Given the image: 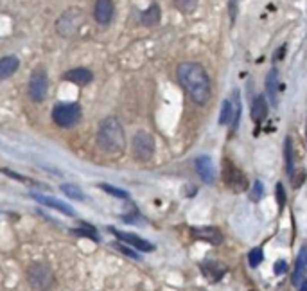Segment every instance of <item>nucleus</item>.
<instances>
[{"instance_id":"obj_35","label":"nucleus","mask_w":307,"mask_h":291,"mask_svg":"<svg viewBox=\"0 0 307 291\" xmlns=\"http://www.w3.org/2000/svg\"><path fill=\"white\" fill-rule=\"evenodd\" d=\"M234 11H236V0H232V14H234Z\"/></svg>"},{"instance_id":"obj_27","label":"nucleus","mask_w":307,"mask_h":291,"mask_svg":"<svg viewBox=\"0 0 307 291\" xmlns=\"http://www.w3.org/2000/svg\"><path fill=\"white\" fill-rule=\"evenodd\" d=\"M239 117H241V103H239V94H234V124H232V131L237 130V126H239Z\"/></svg>"},{"instance_id":"obj_12","label":"nucleus","mask_w":307,"mask_h":291,"mask_svg":"<svg viewBox=\"0 0 307 291\" xmlns=\"http://www.w3.org/2000/svg\"><path fill=\"white\" fill-rule=\"evenodd\" d=\"M115 13V7H113V2L111 0H97L94 5V16L97 20V23L101 25H108L113 18Z\"/></svg>"},{"instance_id":"obj_33","label":"nucleus","mask_w":307,"mask_h":291,"mask_svg":"<svg viewBox=\"0 0 307 291\" xmlns=\"http://www.w3.org/2000/svg\"><path fill=\"white\" fill-rule=\"evenodd\" d=\"M0 171H2L5 176H9V178H14V180H18V182H25V178H23L22 175H16V173H13V171L7 169V167H2Z\"/></svg>"},{"instance_id":"obj_17","label":"nucleus","mask_w":307,"mask_h":291,"mask_svg":"<svg viewBox=\"0 0 307 291\" xmlns=\"http://www.w3.org/2000/svg\"><path fill=\"white\" fill-rule=\"evenodd\" d=\"M201 272H203V275L209 281H212V283H218L219 279L225 275V268H223L219 263H214V261H205V263H201Z\"/></svg>"},{"instance_id":"obj_26","label":"nucleus","mask_w":307,"mask_h":291,"mask_svg":"<svg viewBox=\"0 0 307 291\" xmlns=\"http://www.w3.org/2000/svg\"><path fill=\"white\" fill-rule=\"evenodd\" d=\"M99 187H101L102 191H106L108 194H111V196L120 198V200H129V194L126 193V191H122V189L111 187L110 184H99Z\"/></svg>"},{"instance_id":"obj_19","label":"nucleus","mask_w":307,"mask_h":291,"mask_svg":"<svg viewBox=\"0 0 307 291\" xmlns=\"http://www.w3.org/2000/svg\"><path fill=\"white\" fill-rule=\"evenodd\" d=\"M268 115V104H266V99L264 95H257L254 99V103H252V119L255 122H263Z\"/></svg>"},{"instance_id":"obj_13","label":"nucleus","mask_w":307,"mask_h":291,"mask_svg":"<svg viewBox=\"0 0 307 291\" xmlns=\"http://www.w3.org/2000/svg\"><path fill=\"white\" fill-rule=\"evenodd\" d=\"M63 77L77 86H86L94 81V74H92V70H90V68H85V67L72 68V70L65 72V76Z\"/></svg>"},{"instance_id":"obj_32","label":"nucleus","mask_w":307,"mask_h":291,"mask_svg":"<svg viewBox=\"0 0 307 291\" xmlns=\"http://www.w3.org/2000/svg\"><path fill=\"white\" fill-rule=\"evenodd\" d=\"M273 272H275V275H284L288 272V263L286 261H277L275 266H273Z\"/></svg>"},{"instance_id":"obj_24","label":"nucleus","mask_w":307,"mask_h":291,"mask_svg":"<svg viewBox=\"0 0 307 291\" xmlns=\"http://www.w3.org/2000/svg\"><path fill=\"white\" fill-rule=\"evenodd\" d=\"M74 234H76V236H83V238H90V239H94V241H97V239H99L95 227H92V225H86V223H83V227H81V229L74 230Z\"/></svg>"},{"instance_id":"obj_25","label":"nucleus","mask_w":307,"mask_h":291,"mask_svg":"<svg viewBox=\"0 0 307 291\" xmlns=\"http://www.w3.org/2000/svg\"><path fill=\"white\" fill-rule=\"evenodd\" d=\"M263 257H264L263 248H252V250H250V254H248L250 266H252V268H257V266L263 263Z\"/></svg>"},{"instance_id":"obj_21","label":"nucleus","mask_w":307,"mask_h":291,"mask_svg":"<svg viewBox=\"0 0 307 291\" xmlns=\"http://www.w3.org/2000/svg\"><path fill=\"white\" fill-rule=\"evenodd\" d=\"M284 155H286V167H288V175L293 176V171H295V151H293V144H291L290 137L286 139Z\"/></svg>"},{"instance_id":"obj_30","label":"nucleus","mask_w":307,"mask_h":291,"mask_svg":"<svg viewBox=\"0 0 307 291\" xmlns=\"http://www.w3.org/2000/svg\"><path fill=\"white\" fill-rule=\"evenodd\" d=\"M275 194H277V205H279V209H284L286 207V191H284V185L279 182L277 184V189H275Z\"/></svg>"},{"instance_id":"obj_8","label":"nucleus","mask_w":307,"mask_h":291,"mask_svg":"<svg viewBox=\"0 0 307 291\" xmlns=\"http://www.w3.org/2000/svg\"><path fill=\"white\" fill-rule=\"evenodd\" d=\"M133 155L137 160L147 162L155 155V139L147 131H137L133 137Z\"/></svg>"},{"instance_id":"obj_15","label":"nucleus","mask_w":307,"mask_h":291,"mask_svg":"<svg viewBox=\"0 0 307 291\" xmlns=\"http://www.w3.org/2000/svg\"><path fill=\"white\" fill-rule=\"evenodd\" d=\"M279 85H281L279 83V72H277V68H272L266 76V95L272 106L279 104Z\"/></svg>"},{"instance_id":"obj_11","label":"nucleus","mask_w":307,"mask_h":291,"mask_svg":"<svg viewBox=\"0 0 307 291\" xmlns=\"http://www.w3.org/2000/svg\"><path fill=\"white\" fill-rule=\"evenodd\" d=\"M194 166H196V173L205 184H214L216 182V169H214V164L209 157H205V155L198 157Z\"/></svg>"},{"instance_id":"obj_28","label":"nucleus","mask_w":307,"mask_h":291,"mask_svg":"<svg viewBox=\"0 0 307 291\" xmlns=\"http://www.w3.org/2000/svg\"><path fill=\"white\" fill-rule=\"evenodd\" d=\"M174 5L183 13H191L196 7V0H174Z\"/></svg>"},{"instance_id":"obj_16","label":"nucleus","mask_w":307,"mask_h":291,"mask_svg":"<svg viewBox=\"0 0 307 291\" xmlns=\"http://www.w3.org/2000/svg\"><path fill=\"white\" fill-rule=\"evenodd\" d=\"M307 272V248L302 247L300 248V254H299V259H297V268H295V274H293V286L299 288L304 281V275Z\"/></svg>"},{"instance_id":"obj_34","label":"nucleus","mask_w":307,"mask_h":291,"mask_svg":"<svg viewBox=\"0 0 307 291\" xmlns=\"http://www.w3.org/2000/svg\"><path fill=\"white\" fill-rule=\"evenodd\" d=\"M299 290H300V291H307V279H304L302 284L299 286Z\"/></svg>"},{"instance_id":"obj_29","label":"nucleus","mask_w":307,"mask_h":291,"mask_svg":"<svg viewBox=\"0 0 307 291\" xmlns=\"http://www.w3.org/2000/svg\"><path fill=\"white\" fill-rule=\"evenodd\" d=\"M263 193H264L263 182H261V180H255L254 185H252V194H250L252 202H259V200L263 198Z\"/></svg>"},{"instance_id":"obj_7","label":"nucleus","mask_w":307,"mask_h":291,"mask_svg":"<svg viewBox=\"0 0 307 291\" xmlns=\"http://www.w3.org/2000/svg\"><path fill=\"white\" fill-rule=\"evenodd\" d=\"M49 92V76L43 67H36L29 79V97L32 103H43Z\"/></svg>"},{"instance_id":"obj_6","label":"nucleus","mask_w":307,"mask_h":291,"mask_svg":"<svg viewBox=\"0 0 307 291\" xmlns=\"http://www.w3.org/2000/svg\"><path fill=\"white\" fill-rule=\"evenodd\" d=\"M223 182L227 184V187L234 193H243L248 189V180H246L245 173L230 160L225 158L223 160Z\"/></svg>"},{"instance_id":"obj_22","label":"nucleus","mask_w":307,"mask_h":291,"mask_svg":"<svg viewBox=\"0 0 307 291\" xmlns=\"http://www.w3.org/2000/svg\"><path fill=\"white\" fill-rule=\"evenodd\" d=\"M61 191H63V194H65L67 198H70V200H77V202H83V200H85L83 191L74 184H63Z\"/></svg>"},{"instance_id":"obj_3","label":"nucleus","mask_w":307,"mask_h":291,"mask_svg":"<svg viewBox=\"0 0 307 291\" xmlns=\"http://www.w3.org/2000/svg\"><path fill=\"white\" fill-rule=\"evenodd\" d=\"M86 23V14L81 7H70L67 9L56 22V31L63 38H76L79 31Z\"/></svg>"},{"instance_id":"obj_10","label":"nucleus","mask_w":307,"mask_h":291,"mask_svg":"<svg viewBox=\"0 0 307 291\" xmlns=\"http://www.w3.org/2000/svg\"><path fill=\"white\" fill-rule=\"evenodd\" d=\"M110 229L111 234H115V238H119L120 241L128 243L129 247L137 248V250H142V252H153L155 250V247H153L151 243L146 241V239L138 238V236H135V234H129V232H119V230L111 229V227H108Z\"/></svg>"},{"instance_id":"obj_20","label":"nucleus","mask_w":307,"mask_h":291,"mask_svg":"<svg viewBox=\"0 0 307 291\" xmlns=\"http://www.w3.org/2000/svg\"><path fill=\"white\" fill-rule=\"evenodd\" d=\"M160 22V5L151 4L149 7L142 13V23L146 27H155Z\"/></svg>"},{"instance_id":"obj_14","label":"nucleus","mask_w":307,"mask_h":291,"mask_svg":"<svg viewBox=\"0 0 307 291\" xmlns=\"http://www.w3.org/2000/svg\"><path fill=\"white\" fill-rule=\"evenodd\" d=\"M32 198H34V200H36L38 203H41V205L50 207V209H54V211L61 212V214H65V216H76V211H74V209H72L70 205H67V203L59 202V200H56V198L43 196V194H32Z\"/></svg>"},{"instance_id":"obj_4","label":"nucleus","mask_w":307,"mask_h":291,"mask_svg":"<svg viewBox=\"0 0 307 291\" xmlns=\"http://www.w3.org/2000/svg\"><path fill=\"white\" fill-rule=\"evenodd\" d=\"M27 279L34 290L38 291H50L56 284L54 272L47 263H31L27 268Z\"/></svg>"},{"instance_id":"obj_2","label":"nucleus","mask_w":307,"mask_h":291,"mask_svg":"<svg viewBox=\"0 0 307 291\" xmlns=\"http://www.w3.org/2000/svg\"><path fill=\"white\" fill-rule=\"evenodd\" d=\"M97 144L102 151L111 157H117L126 149L124 128L117 117H106L101 121L97 131Z\"/></svg>"},{"instance_id":"obj_18","label":"nucleus","mask_w":307,"mask_h":291,"mask_svg":"<svg viewBox=\"0 0 307 291\" xmlns=\"http://www.w3.org/2000/svg\"><path fill=\"white\" fill-rule=\"evenodd\" d=\"M20 67V61H18L16 56H4L0 59V79H7L18 70Z\"/></svg>"},{"instance_id":"obj_1","label":"nucleus","mask_w":307,"mask_h":291,"mask_svg":"<svg viewBox=\"0 0 307 291\" xmlns=\"http://www.w3.org/2000/svg\"><path fill=\"white\" fill-rule=\"evenodd\" d=\"M178 81L180 85L183 86V90L189 94V97L194 101L196 104H207L210 101V77L205 72V68L201 67L200 63H182L178 65Z\"/></svg>"},{"instance_id":"obj_5","label":"nucleus","mask_w":307,"mask_h":291,"mask_svg":"<svg viewBox=\"0 0 307 291\" xmlns=\"http://www.w3.org/2000/svg\"><path fill=\"white\" fill-rule=\"evenodd\" d=\"M81 119V108L76 103H59L52 110V121L59 128H72Z\"/></svg>"},{"instance_id":"obj_31","label":"nucleus","mask_w":307,"mask_h":291,"mask_svg":"<svg viewBox=\"0 0 307 291\" xmlns=\"http://www.w3.org/2000/svg\"><path fill=\"white\" fill-rule=\"evenodd\" d=\"M113 247H115L119 252H122L124 256L131 257V259H135V261H138V259H140V256H138L137 252H135V250H131V248H129V247H126V245H122V243H115Z\"/></svg>"},{"instance_id":"obj_23","label":"nucleus","mask_w":307,"mask_h":291,"mask_svg":"<svg viewBox=\"0 0 307 291\" xmlns=\"http://www.w3.org/2000/svg\"><path fill=\"white\" fill-rule=\"evenodd\" d=\"M234 117V101L227 99L225 103L221 104V115H219V124H228Z\"/></svg>"},{"instance_id":"obj_9","label":"nucleus","mask_w":307,"mask_h":291,"mask_svg":"<svg viewBox=\"0 0 307 291\" xmlns=\"http://www.w3.org/2000/svg\"><path fill=\"white\" fill-rule=\"evenodd\" d=\"M191 236L198 241L210 243L214 247H218L223 243V234L216 227H192Z\"/></svg>"}]
</instances>
